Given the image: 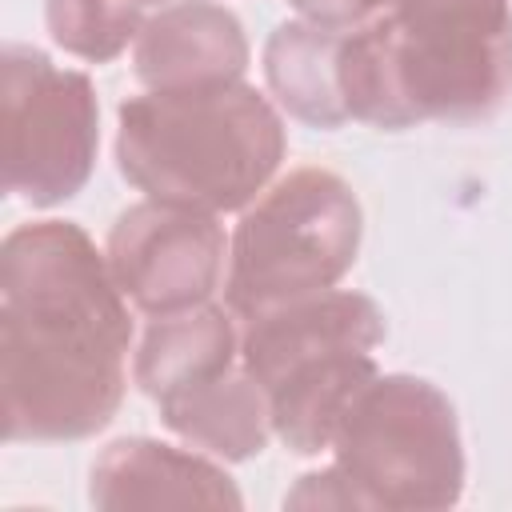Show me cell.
I'll list each match as a JSON object with an SVG mask.
<instances>
[{
    "instance_id": "obj_2",
    "label": "cell",
    "mask_w": 512,
    "mask_h": 512,
    "mask_svg": "<svg viewBox=\"0 0 512 512\" xmlns=\"http://www.w3.org/2000/svg\"><path fill=\"white\" fill-rule=\"evenodd\" d=\"M344 120L412 128L484 120L512 96V0H408L360 28H332Z\"/></svg>"
},
{
    "instance_id": "obj_1",
    "label": "cell",
    "mask_w": 512,
    "mask_h": 512,
    "mask_svg": "<svg viewBox=\"0 0 512 512\" xmlns=\"http://www.w3.org/2000/svg\"><path fill=\"white\" fill-rule=\"evenodd\" d=\"M132 320L108 260L68 220L20 224L0 248L4 440H84L128 384Z\"/></svg>"
},
{
    "instance_id": "obj_12",
    "label": "cell",
    "mask_w": 512,
    "mask_h": 512,
    "mask_svg": "<svg viewBox=\"0 0 512 512\" xmlns=\"http://www.w3.org/2000/svg\"><path fill=\"white\" fill-rule=\"evenodd\" d=\"M164 424L184 436L188 444L224 456V460H248L256 452H264L268 432H272V416H268V400L260 392V384L248 376L244 360L228 372H220L216 380L164 400L160 404Z\"/></svg>"
},
{
    "instance_id": "obj_15",
    "label": "cell",
    "mask_w": 512,
    "mask_h": 512,
    "mask_svg": "<svg viewBox=\"0 0 512 512\" xmlns=\"http://www.w3.org/2000/svg\"><path fill=\"white\" fill-rule=\"evenodd\" d=\"M400 4H408V0H292V8L304 20H316L328 28H360Z\"/></svg>"
},
{
    "instance_id": "obj_10",
    "label": "cell",
    "mask_w": 512,
    "mask_h": 512,
    "mask_svg": "<svg viewBox=\"0 0 512 512\" xmlns=\"http://www.w3.org/2000/svg\"><path fill=\"white\" fill-rule=\"evenodd\" d=\"M248 40L240 20L212 0H180L152 16L136 36V76L148 88H188L240 80Z\"/></svg>"
},
{
    "instance_id": "obj_5",
    "label": "cell",
    "mask_w": 512,
    "mask_h": 512,
    "mask_svg": "<svg viewBox=\"0 0 512 512\" xmlns=\"http://www.w3.org/2000/svg\"><path fill=\"white\" fill-rule=\"evenodd\" d=\"M384 340L380 308L360 292H316L248 320L240 360L260 384L272 432L300 456L332 444L356 392L376 380L372 348Z\"/></svg>"
},
{
    "instance_id": "obj_13",
    "label": "cell",
    "mask_w": 512,
    "mask_h": 512,
    "mask_svg": "<svg viewBox=\"0 0 512 512\" xmlns=\"http://www.w3.org/2000/svg\"><path fill=\"white\" fill-rule=\"evenodd\" d=\"M264 76L272 96L312 128H340L344 108L332 76V28L316 20H288L264 44Z\"/></svg>"
},
{
    "instance_id": "obj_9",
    "label": "cell",
    "mask_w": 512,
    "mask_h": 512,
    "mask_svg": "<svg viewBox=\"0 0 512 512\" xmlns=\"http://www.w3.org/2000/svg\"><path fill=\"white\" fill-rule=\"evenodd\" d=\"M88 496L96 508H240V492L216 464L140 436L100 452Z\"/></svg>"
},
{
    "instance_id": "obj_16",
    "label": "cell",
    "mask_w": 512,
    "mask_h": 512,
    "mask_svg": "<svg viewBox=\"0 0 512 512\" xmlns=\"http://www.w3.org/2000/svg\"><path fill=\"white\" fill-rule=\"evenodd\" d=\"M132 4H140V8H148V4H164V0H132Z\"/></svg>"
},
{
    "instance_id": "obj_3",
    "label": "cell",
    "mask_w": 512,
    "mask_h": 512,
    "mask_svg": "<svg viewBox=\"0 0 512 512\" xmlns=\"http://www.w3.org/2000/svg\"><path fill=\"white\" fill-rule=\"evenodd\" d=\"M120 176L148 200L240 212L284 160L276 108L240 80L152 88L116 112Z\"/></svg>"
},
{
    "instance_id": "obj_8",
    "label": "cell",
    "mask_w": 512,
    "mask_h": 512,
    "mask_svg": "<svg viewBox=\"0 0 512 512\" xmlns=\"http://www.w3.org/2000/svg\"><path fill=\"white\" fill-rule=\"evenodd\" d=\"M228 240L212 212L144 200L116 216L108 268L144 316H176L208 304L224 276Z\"/></svg>"
},
{
    "instance_id": "obj_6",
    "label": "cell",
    "mask_w": 512,
    "mask_h": 512,
    "mask_svg": "<svg viewBox=\"0 0 512 512\" xmlns=\"http://www.w3.org/2000/svg\"><path fill=\"white\" fill-rule=\"evenodd\" d=\"M360 248V204L328 168H296L260 192L228 244L224 300L252 320L280 304L328 292Z\"/></svg>"
},
{
    "instance_id": "obj_7",
    "label": "cell",
    "mask_w": 512,
    "mask_h": 512,
    "mask_svg": "<svg viewBox=\"0 0 512 512\" xmlns=\"http://www.w3.org/2000/svg\"><path fill=\"white\" fill-rule=\"evenodd\" d=\"M0 76L4 188L36 208L76 196L92 176L100 144L92 80L28 44L4 48Z\"/></svg>"
},
{
    "instance_id": "obj_14",
    "label": "cell",
    "mask_w": 512,
    "mask_h": 512,
    "mask_svg": "<svg viewBox=\"0 0 512 512\" xmlns=\"http://www.w3.org/2000/svg\"><path fill=\"white\" fill-rule=\"evenodd\" d=\"M44 16L52 40L92 64L116 60L144 28L140 4L132 0H48Z\"/></svg>"
},
{
    "instance_id": "obj_11",
    "label": "cell",
    "mask_w": 512,
    "mask_h": 512,
    "mask_svg": "<svg viewBox=\"0 0 512 512\" xmlns=\"http://www.w3.org/2000/svg\"><path fill=\"white\" fill-rule=\"evenodd\" d=\"M236 360H240V336L228 312L200 304L152 320L136 352V384L156 404H164L236 368Z\"/></svg>"
},
{
    "instance_id": "obj_4",
    "label": "cell",
    "mask_w": 512,
    "mask_h": 512,
    "mask_svg": "<svg viewBox=\"0 0 512 512\" xmlns=\"http://www.w3.org/2000/svg\"><path fill=\"white\" fill-rule=\"evenodd\" d=\"M324 472L300 476L288 508H452L464 452L452 400L416 376H376L344 408Z\"/></svg>"
}]
</instances>
